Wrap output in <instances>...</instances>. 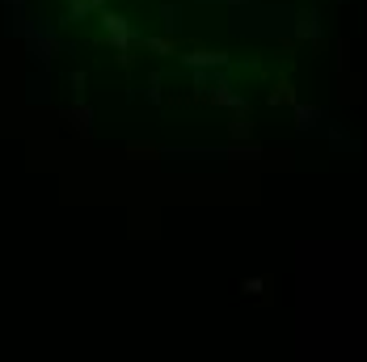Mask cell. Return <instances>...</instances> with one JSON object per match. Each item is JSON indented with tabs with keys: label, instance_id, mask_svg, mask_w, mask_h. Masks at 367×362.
<instances>
[{
	"label": "cell",
	"instance_id": "obj_12",
	"mask_svg": "<svg viewBox=\"0 0 367 362\" xmlns=\"http://www.w3.org/2000/svg\"><path fill=\"white\" fill-rule=\"evenodd\" d=\"M148 101H152V105H161V76H152V80H148Z\"/></svg>",
	"mask_w": 367,
	"mask_h": 362
},
{
	"label": "cell",
	"instance_id": "obj_5",
	"mask_svg": "<svg viewBox=\"0 0 367 362\" xmlns=\"http://www.w3.org/2000/svg\"><path fill=\"white\" fill-rule=\"evenodd\" d=\"M292 30H296V38H313L317 42L321 38V17L317 13H296V25Z\"/></svg>",
	"mask_w": 367,
	"mask_h": 362
},
{
	"label": "cell",
	"instance_id": "obj_9",
	"mask_svg": "<svg viewBox=\"0 0 367 362\" xmlns=\"http://www.w3.org/2000/svg\"><path fill=\"white\" fill-rule=\"evenodd\" d=\"M279 101H292V105H296V93H292V84H287V80H279V89L270 93V105H279Z\"/></svg>",
	"mask_w": 367,
	"mask_h": 362
},
{
	"label": "cell",
	"instance_id": "obj_4",
	"mask_svg": "<svg viewBox=\"0 0 367 362\" xmlns=\"http://www.w3.org/2000/svg\"><path fill=\"white\" fill-rule=\"evenodd\" d=\"M292 110H296V131H300V135H313V131L325 127V110H321V105H304V101H296Z\"/></svg>",
	"mask_w": 367,
	"mask_h": 362
},
{
	"label": "cell",
	"instance_id": "obj_6",
	"mask_svg": "<svg viewBox=\"0 0 367 362\" xmlns=\"http://www.w3.org/2000/svg\"><path fill=\"white\" fill-rule=\"evenodd\" d=\"M161 25H165V38L173 42V34H182V8L165 0V4H161Z\"/></svg>",
	"mask_w": 367,
	"mask_h": 362
},
{
	"label": "cell",
	"instance_id": "obj_3",
	"mask_svg": "<svg viewBox=\"0 0 367 362\" xmlns=\"http://www.w3.org/2000/svg\"><path fill=\"white\" fill-rule=\"evenodd\" d=\"M178 59H182L186 72H220V67H228V55L224 51H186Z\"/></svg>",
	"mask_w": 367,
	"mask_h": 362
},
{
	"label": "cell",
	"instance_id": "obj_1",
	"mask_svg": "<svg viewBox=\"0 0 367 362\" xmlns=\"http://www.w3.org/2000/svg\"><path fill=\"white\" fill-rule=\"evenodd\" d=\"M101 30H106V38L114 42V51H118V63H131V46H135V25L123 17V13H101Z\"/></svg>",
	"mask_w": 367,
	"mask_h": 362
},
{
	"label": "cell",
	"instance_id": "obj_13",
	"mask_svg": "<svg viewBox=\"0 0 367 362\" xmlns=\"http://www.w3.org/2000/svg\"><path fill=\"white\" fill-rule=\"evenodd\" d=\"M228 4H232V8H241V4H254V0H228Z\"/></svg>",
	"mask_w": 367,
	"mask_h": 362
},
{
	"label": "cell",
	"instance_id": "obj_7",
	"mask_svg": "<svg viewBox=\"0 0 367 362\" xmlns=\"http://www.w3.org/2000/svg\"><path fill=\"white\" fill-rule=\"evenodd\" d=\"M135 42H144V51H156V55H173V42H169V38H135Z\"/></svg>",
	"mask_w": 367,
	"mask_h": 362
},
{
	"label": "cell",
	"instance_id": "obj_8",
	"mask_svg": "<svg viewBox=\"0 0 367 362\" xmlns=\"http://www.w3.org/2000/svg\"><path fill=\"white\" fill-rule=\"evenodd\" d=\"M228 135H232V139H249V135H254V122H249V118L241 114V118H237V122L228 127Z\"/></svg>",
	"mask_w": 367,
	"mask_h": 362
},
{
	"label": "cell",
	"instance_id": "obj_2",
	"mask_svg": "<svg viewBox=\"0 0 367 362\" xmlns=\"http://www.w3.org/2000/svg\"><path fill=\"white\" fill-rule=\"evenodd\" d=\"M211 101H216V105H232V110L249 114V101H245L241 93H232V84H228V72H224V67H220V72H211Z\"/></svg>",
	"mask_w": 367,
	"mask_h": 362
},
{
	"label": "cell",
	"instance_id": "obj_11",
	"mask_svg": "<svg viewBox=\"0 0 367 362\" xmlns=\"http://www.w3.org/2000/svg\"><path fill=\"white\" fill-rule=\"evenodd\" d=\"M241 291H245V295H262V291H266V278H245Z\"/></svg>",
	"mask_w": 367,
	"mask_h": 362
},
{
	"label": "cell",
	"instance_id": "obj_10",
	"mask_svg": "<svg viewBox=\"0 0 367 362\" xmlns=\"http://www.w3.org/2000/svg\"><path fill=\"white\" fill-rule=\"evenodd\" d=\"M72 122H80V135H93V114L80 105V110H72Z\"/></svg>",
	"mask_w": 367,
	"mask_h": 362
}]
</instances>
